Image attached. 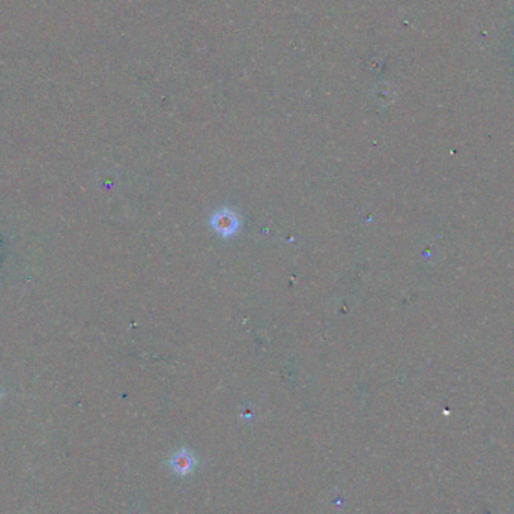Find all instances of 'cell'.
Returning <instances> with one entry per match:
<instances>
[{
    "label": "cell",
    "mask_w": 514,
    "mask_h": 514,
    "mask_svg": "<svg viewBox=\"0 0 514 514\" xmlns=\"http://www.w3.org/2000/svg\"><path fill=\"white\" fill-rule=\"evenodd\" d=\"M197 460L190 450H181L170 459L172 470L179 475H190L196 470Z\"/></svg>",
    "instance_id": "cell-1"
}]
</instances>
